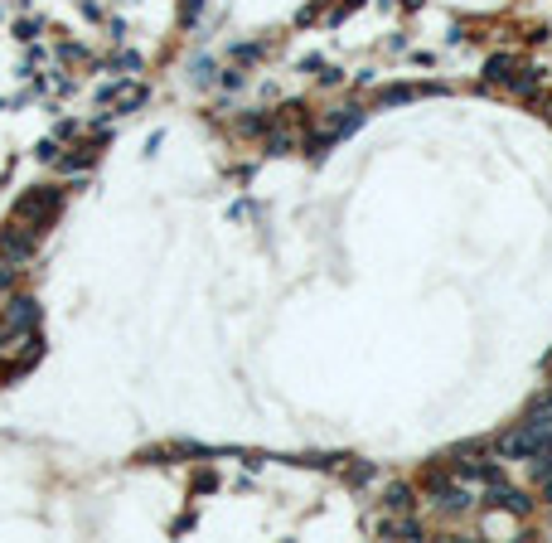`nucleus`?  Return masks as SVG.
I'll use <instances>...</instances> for the list:
<instances>
[{"mask_svg":"<svg viewBox=\"0 0 552 543\" xmlns=\"http://www.w3.org/2000/svg\"><path fill=\"white\" fill-rule=\"evenodd\" d=\"M59 204H63L59 189H34V194H24V199L15 204V218H20V224H30V233H39L53 214H59Z\"/></svg>","mask_w":552,"mask_h":543,"instance_id":"obj_1","label":"nucleus"},{"mask_svg":"<svg viewBox=\"0 0 552 543\" xmlns=\"http://www.w3.org/2000/svg\"><path fill=\"white\" fill-rule=\"evenodd\" d=\"M431 505L441 509V514H465V509L475 505V490H470L460 476H450V480L436 476V480H431Z\"/></svg>","mask_w":552,"mask_h":543,"instance_id":"obj_2","label":"nucleus"},{"mask_svg":"<svg viewBox=\"0 0 552 543\" xmlns=\"http://www.w3.org/2000/svg\"><path fill=\"white\" fill-rule=\"evenodd\" d=\"M494 451H499V456H504V461H533V456H537V451H543V441H537V437H533V431H528V427H523V422H518L514 431H504V437H499V441H494Z\"/></svg>","mask_w":552,"mask_h":543,"instance_id":"obj_3","label":"nucleus"},{"mask_svg":"<svg viewBox=\"0 0 552 543\" xmlns=\"http://www.w3.org/2000/svg\"><path fill=\"white\" fill-rule=\"evenodd\" d=\"M5 325L10 330H34L39 325V305L30 296H15V301L5 305Z\"/></svg>","mask_w":552,"mask_h":543,"instance_id":"obj_4","label":"nucleus"},{"mask_svg":"<svg viewBox=\"0 0 552 543\" xmlns=\"http://www.w3.org/2000/svg\"><path fill=\"white\" fill-rule=\"evenodd\" d=\"M518 59H514V53H494V59L485 63V82H489V88H504V82H514V73H518Z\"/></svg>","mask_w":552,"mask_h":543,"instance_id":"obj_5","label":"nucleus"},{"mask_svg":"<svg viewBox=\"0 0 552 543\" xmlns=\"http://www.w3.org/2000/svg\"><path fill=\"white\" fill-rule=\"evenodd\" d=\"M378 534H383V538H427V528H421L417 519H383V524H378Z\"/></svg>","mask_w":552,"mask_h":543,"instance_id":"obj_6","label":"nucleus"},{"mask_svg":"<svg viewBox=\"0 0 552 543\" xmlns=\"http://www.w3.org/2000/svg\"><path fill=\"white\" fill-rule=\"evenodd\" d=\"M508 88H514L518 97H533V92H537V73H533V68H518V73H514V82H508Z\"/></svg>","mask_w":552,"mask_h":543,"instance_id":"obj_7","label":"nucleus"},{"mask_svg":"<svg viewBox=\"0 0 552 543\" xmlns=\"http://www.w3.org/2000/svg\"><path fill=\"white\" fill-rule=\"evenodd\" d=\"M388 509H412V490H407V485H392V490H388Z\"/></svg>","mask_w":552,"mask_h":543,"instance_id":"obj_8","label":"nucleus"},{"mask_svg":"<svg viewBox=\"0 0 552 543\" xmlns=\"http://www.w3.org/2000/svg\"><path fill=\"white\" fill-rule=\"evenodd\" d=\"M20 272V262H10V257H0V291H5L10 286V276H15Z\"/></svg>","mask_w":552,"mask_h":543,"instance_id":"obj_9","label":"nucleus"},{"mask_svg":"<svg viewBox=\"0 0 552 543\" xmlns=\"http://www.w3.org/2000/svg\"><path fill=\"white\" fill-rule=\"evenodd\" d=\"M199 5H204V0H184V20H194V15H199Z\"/></svg>","mask_w":552,"mask_h":543,"instance_id":"obj_10","label":"nucleus"}]
</instances>
